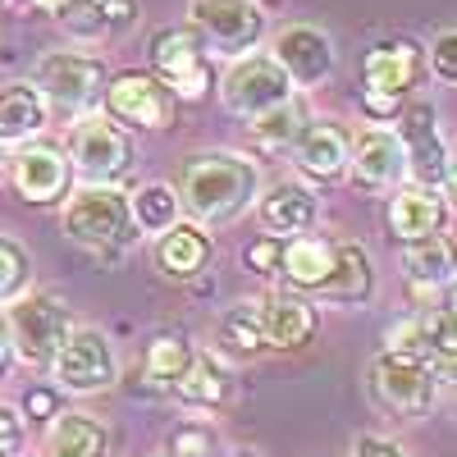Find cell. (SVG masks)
<instances>
[{"label":"cell","mask_w":457,"mask_h":457,"mask_svg":"<svg viewBox=\"0 0 457 457\" xmlns=\"http://www.w3.org/2000/svg\"><path fill=\"white\" fill-rule=\"evenodd\" d=\"M256 183H261L256 165L243 161V156H197V161L183 165L179 193H183V206L197 220L224 224V220H234L238 211L252 206Z\"/></svg>","instance_id":"6da1fadb"},{"label":"cell","mask_w":457,"mask_h":457,"mask_svg":"<svg viewBox=\"0 0 457 457\" xmlns=\"http://www.w3.org/2000/svg\"><path fill=\"white\" fill-rule=\"evenodd\" d=\"M133 211H129V197L120 187H83L73 193L69 206H64V234L83 247H96V252H110V247H124L133 238Z\"/></svg>","instance_id":"7a4b0ae2"},{"label":"cell","mask_w":457,"mask_h":457,"mask_svg":"<svg viewBox=\"0 0 457 457\" xmlns=\"http://www.w3.org/2000/svg\"><path fill=\"white\" fill-rule=\"evenodd\" d=\"M370 389L394 416H407L411 421V416H426L435 407V370L421 357L389 348L370 366Z\"/></svg>","instance_id":"3957f363"},{"label":"cell","mask_w":457,"mask_h":457,"mask_svg":"<svg viewBox=\"0 0 457 457\" xmlns=\"http://www.w3.org/2000/svg\"><path fill=\"white\" fill-rule=\"evenodd\" d=\"M187 23L220 55H252V46L265 32V14L256 0H193L187 5Z\"/></svg>","instance_id":"277c9868"},{"label":"cell","mask_w":457,"mask_h":457,"mask_svg":"<svg viewBox=\"0 0 457 457\" xmlns=\"http://www.w3.org/2000/svg\"><path fill=\"white\" fill-rule=\"evenodd\" d=\"M51 370L60 379V389H69V394H101L120 375L114 348L101 329H69L51 357Z\"/></svg>","instance_id":"5b68a950"},{"label":"cell","mask_w":457,"mask_h":457,"mask_svg":"<svg viewBox=\"0 0 457 457\" xmlns=\"http://www.w3.org/2000/svg\"><path fill=\"white\" fill-rule=\"evenodd\" d=\"M421 79V51L411 42H379L361 60V92L370 114H398V101Z\"/></svg>","instance_id":"8992f818"},{"label":"cell","mask_w":457,"mask_h":457,"mask_svg":"<svg viewBox=\"0 0 457 457\" xmlns=\"http://www.w3.org/2000/svg\"><path fill=\"white\" fill-rule=\"evenodd\" d=\"M151 69L161 73V87H174L183 101H202L211 92V69H206V46L193 28H165L151 42Z\"/></svg>","instance_id":"52a82bcc"},{"label":"cell","mask_w":457,"mask_h":457,"mask_svg":"<svg viewBox=\"0 0 457 457\" xmlns=\"http://www.w3.org/2000/svg\"><path fill=\"white\" fill-rule=\"evenodd\" d=\"M64 161L73 165V174L83 183H114L120 174H129L133 146L110 120H83L69 129V156Z\"/></svg>","instance_id":"ba28073f"},{"label":"cell","mask_w":457,"mask_h":457,"mask_svg":"<svg viewBox=\"0 0 457 457\" xmlns=\"http://www.w3.org/2000/svg\"><path fill=\"white\" fill-rule=\"evenodd\" d=\"M5 325H10V338H14V353H23L37 366H51L55 348L64 343V334L73 329L69 307L60 297H51V293H32V297L14 302V316Z\"/></svg>","instance_id":"9c48e42d"},{"label":"cell","mask_w":457,"mask_h":457,"mask_svg":"<svg viewBox=\"0 0 457 457\" xmlns=\"http://www.w3.org/2000/svg\"><path fill=\"white\" fill-rule=\"evenodd\" d=\"M228 114H243V120H256L270 105H279L284 96H293V83L284 79V69L270 55H238V64L224 73L220 87Z\"/></svg>","instance_id":"30bf717a"},{"label":"cell","mask_w":457,"mask_h":457,"mask_svg":"<svg viewBox=\"0 0 457 457\" xmlns=\"http://www.w3.org/2000/svg\"><path fill=\"white\" fill-rule=\"evenodd\" d=\"M37 87H42V101L79 114L105 92V69L92 55L60 51V55H46L37 64Z\"/></svg>","instance_id":"8fae6325"},{"label":"cell","mask_w":457,"mask_h":457,"mask_svg":"<svg viewBox=\"0 0 457 457\" xmlns=\"http://www.w3.org/2000/svg\"><path fill=\"white\" fill-rule=\"evenodd\" d=\"M389 348L421 357L435 375H453V379H457V312L444 307V312L416 316V320H407V325H394Z\"/></svg>","instance_id":"7c38bea8"},{"label":"cell","mask_w":457,"mask_h":457,"mask_svg":"<svg viewBox=\"0 0 457 457\" xmlns=\"http://www.w3.org/2000/svg\"><path fill=\"white\" fill-rule=\"evenodd\" d=\"M407 146L398 133L389 129H361L353 151H348V174L357 187H366V193H385V187L403 183L407 174Z\"/></svg>","instance_id":"4fadbf2b"},{"label":"cell","mask_w":457,"mask_h":457,"mask_svg":"<svg viewBox=\"0 0 457 457\" xmlns=\"http://www.w3.org/2000/svg\"><path fill=\"white\" fill-rule=\"evenodd\" d=\"M284 79L293 87H316L334 73V42L320 32V28H307V23H293L275 37V55H270Z\"/></svg>","instance_id":"5bb4252c"},{"label":"cell","mask_w":457,"mask_h":457,"mask_svg":"<svg viewBox=\"0 0 457 457\" xmlns=\"http://www.w3.org/2000/svg\"><path fill=\"white\" fill-rule=\"evenodd\" d=\"M10 179H14V193L32 206H51L69 193V161L64 151L46 146V142H28L14 151L10 161Z\"/></svg>","instance_id":"9a60e30c"},{"label":"cell","mask_w":457,"mask_h":457,"mask_svg":"<svg viewBox=\"0 0 457 457\" xmlns=\"http://www.w3.org/2000/svg\"><path fill=\"white\" fill-rule=\"evenodd\" d=\"M105 105H110L114 120H124L129 129H165L174 120V105L151 73H120V79L105 87Z\"/></svg>","instance_id":"2e32d148"},{"label":"cell","mask_w":457,"mask_h":457,"mask_svg":"<svg viewBox=\"0 0 457 457\" xmlns=\"http://www.w3.org/2000/svg\"><path fill=\"white\" fill-rule=\"evenodd\" d=\"M398 137L407 146V165L421 174L426 183H439V174L448 170V151H444V133H439V120L426 101H416L403 110L398 120Z\"/></svg>","instance_id":"e0dca14e"},{"label":"cell","mask_w":457,"mask_h":457,"mask_svg":"<svg viewBox=\"0 0 457 457\" xmlns=\"http://www.w3.org/2000/svg\"><path fill=\"white\" fill-rule=\"evenodd\" d=\"M448 224V206L435 187H407V193H394L389 202V234L398 243H426L439 238Z\"/></svg>","instance_id":"ac0fdd59"},{"label":"cell","mask_w":457,"mask_h":457,"mask_svg":"<svg viewBox=\"0 0 457 457\" xmlns=\"http://www.w3.org/2000/svg\"><path fill=\"white\" fill-rule=\"evenodd\" d=\"M325 302H338V307H357V302H370L375 293V270L366 261V247L361 243H338L334 247V270L329 279L316 288Z\"/></svg>","instance_id":"d6986e66"},{"label":"cell","mask_w":457,"mask_h":457,"mask_svg":"<svg viewBox=\"0 0 457 457\" xmlns=\"http://www.w3.org/2000/svg\"><path fill=\"white\" fill-rule=\"evenodd\" d=\"M348 151H353V142L338 124H307V133L293 146V161L312 179H338L348 170Z\"/></svg>","instance_id":"ffe728a7"},{"label":"cell","mask_w":457,"mask_h":457,"mask_svg":"<svg viewBox=\"0 0 457 457\" xmlns=\"http://www.w3.org/2000/svg\"><path fill=\"white\" fill-rule=\"evenodd\" d=\"M261 320H265V343L270 348H302V343H312L316 334V312H312V302L307 297H297V293H279L270 297L261 307Z\"/></svg>","instance_id":"44dd1931"},{"label":"cell","mask_w":457,"mask_h":457,"mask_svg":"<svg viewBox=\"0 0 457 457\" xmlns=\"http://www.w3.org/2000/svg\"><path fill=\"white\" fill-rule=\"evenodd\" d=\"M403 270H407L411 293H439V288L457 284V247L444 234L426 238V243H411Z\"/></svg>","instance_id":"7402d4cb"},{"label":"cell","mask_w":457,"mask_h":457,"mask_svg":"<svg viewBox=\"0 0 457 457\" xmlns=\"http://www.w3.org/2000/svg\"><path fill=\"white\" fill-rule=\"evenodd\" d=\"M307 124H312L307 101L284 96L279 105H270L265 114H256V120H252V137H256L261 151H270V156H284V151H293L297 137L307 133Z\"/></svg>","instance_id":"603a6c76"},{"label":"cell","mask_w":457,"mask_h":457,"mask_svg":"<svg viewBox=\"0 0 457 457\" xmlns=\"http://www.w3.org/2000/svg\"><path fill=\"white\" fill-rule=\"evenodd\" d=\"M206 261H211V243H206L202 228H193V224H170L165 234H161L156 265H161L170 279H193V275H202Z\"/></svg>","instance_id":"cb8c5ba5"},{"label":"cell","mask_w":457,"mask_h":457,"mask_svg":"<svg viewBox=\"0 0 457 457\" xmlns=\"http://www.w3.org/2000/svg\"><path fill=\"white\" fill-rule=\"evenodd\" d=\"M312 220H316V197L297 183H275L261 197V224L270 234H307Z\"/></svg>","instance_id":"d4e9b609"},{"label":"cell","mask_w":457,"mask_h":457,"mask_svg":"<svg viewBox=\"0 0 457 457\" xmlns=\"http://www.w3.org/2000/svg\"><path fill=\"white\" fill-rule=\"evenodd\" d=\"M42 457H105V430L83 411H60L46 430Z\"/></svg>","instance_id":"484cf974"},{"label":"cell","mask_w":457,"mask_h":457,"mask_svg":"<svg viewBox=\"0 0 457 457\" xmlns=\"http://www.w3.org/2000/svg\"><path fill=\"white\" fill-rule=\"evenodd\" d=\"M334 270V247L325 238H312V234H302L293 243H284V256H279V275H288L297 288H307L316 293Z\"/></svg>","instance_id":"4316f807"},{"label":"cell","mask_w":457,"mask_h":457,"mask_svg":"<svg viewBox=\"0 0 457 457\" xmlns=\"http://www.w3.org/2000/svg\"><path fill=\"white\" fill-rule=\"evenodd\" d=\"M46 124V101L37 87H5L0 92V142H23L32 133H42Z\"/></svg>","instance_id":"83f0119b"},{"label":"cell","mask_w":457,"mask_h":457,"mask_svg":"<svg viewBox=\"0 0 457 457\" xmlns=\"http://www.w3.org/2000/svg\"><path fill=\"white\" fill-rule=\"evenodd\" d=\"M183 403H224L228 394V375L224 366L211 357V353H193V361H187V370L170 385Z\"/></svg>","instance_id":"f1b7e54d"},{"label":"cell","mask_w":457,"mask_h":457,"mask_svg":"<svg viewBox=\"0 0 457 457\" xmlns=\"http://www.w3.org/2000/svg\"><path fill=\"white\" fill-rule=\"evenodd\" d=\"M129 211H133V224L146 228V234H165V228L179 220V193L165 183H146L129 197Z\"/></svg>","instance_id":"f546056e"},{"label":"cell","mask_w":457,"mask_h":457,"mask_svg":"<svg viewBox=\"0 0 457 457\" xmlns=\"http://www.w3.org/2000/svg\"><path fill=\"white\" fill-rule=\"evenodd\" d=\"M220 343H224L228 353H238V357H247V353L261 348V343H265V320H261L256 302H238V307L224 312V320H220Z\"/></svg>","instance_id":"4dcf8cb0"},{"label":"cell","mask_w":457,"mask_h":457,"mask_svg":"<svg viewBox=\"0 0 457 457\" xmlns=\"http://www.w3.org/2000/svg\"><path fill=\"white\" fill-rule=\"evenodd\" d=\"M187 361H193V348H187L179 334H156V338L146 343V375L161 379L165 389L187 370Z\"/></svg>","instance_id":"1f68e13d"},{"label":"cell","mask_w":457,"mask_h":457,"mask_svg":"<svg viewBox=\"0 0 457 457\" xmlns=\"http://www.w3.org/2000/svg\"><path fill=\"white\" fill-rule=\"evenodd\" d=\"M28 284V256L14 238H0V302H10Z\"/></svg>","instance_id":"d6a6232c"},{"label":"cell","mask_w":457,"mask_h":457,"mask_svg":"<svg viewBox=\"0 0 457 457\" xmlns=\"http://www.w3.org/2000/svg\"><path fill=\"white\" fill-rule=\"evenodd\" d=\"M170 457H211V430L183 426L170 435Z\"/></svg>","instance_id":"836d02e7"},{"label":"cell","mask_w":457,"mask_h":457,"mask_svg":"<svg viewBox=\"0 0 457 457\" xmlns=\"http://www.w3.org/2000/svg\"><path fill=\"white\" fill-rule=\"evenodd\" d=\"M279 256H284V243H275V238H256V243H247V270H256V275H275L279 270Z\"/></svg>","instance_id":"e575fe53"},{"label":"cell","mask_w":457,"mask_h":457,"mask_svg":"<svg viewBox=\"0 0 457 457\" xmlns=\"http://www.w3.org/2000/svg\"><path fill=\"white\" fill-rule=\"evenodd\" d=\"M430 60H435V73H439L444 83H457V28L435 37V51H430Z\"/></svg>","instance_id":"d590c367"},{"label":"cell","mask_w":457,"mask_h":457,"mask_svg":"<svg viewBox=\"0 0 457 457\" xmlns=\"http://www.w3.org/2000/svg\"><path fill=\"white\" fill-rule=\"evenodd\" d=\"M92 10H96V19L110 23V28H129V23L137 19L133 0H92Z\"/></svg>","instance_id":"8d00e7d4"},{"label":"cell","mask_w":457,"mask_h":457,"mask_svg":"<svg viewBox=\"0 0 457 457\" xmlns=\"http://www.w3.org/2000/svg\"><path fill=\"white\" fill-rule=\"evenodd\" d=\"M23 411L32 416V421H55V416H60V403H55V394H51V389H28Z\"/></svg>","instance_id":"74e56055"},{"label":"cell","mask_w":457,"mask_h":457,"mask_svg":"<svg viewBox=\"0 0 457 457\" xmlns=\"http://www.w3.org/2000/svg\"><path fill=\"white\" fill-rule=\"evenodd\" d=\"M353 457H407V453L394 439H385V435H357Z\"/></svg>","instance_id":"f35d334b"},{"label":"cell","mask_w":457,"mask_h":457,"mask_svg":"<svg viewBox=\"0 0 457 457\" xmlns=\"http://www.w3.org/2000/svg\"><path fill=\"white\" fill-rule=\"evenodd\" d=\"M19 416L14 411H0V457H19Z\"/></svg>","instance_id":"ab89813d"},{"label":"cell","mask_w":457,"mask_h":457,"mask_svg":"<svg viewBox=\"0 0 457 457\" xmlns=\"http://www.w3.org/2000/svg\"><path fill=\"white\" fill-rule=\"evenodd\" d=\"M10 361H14V338H10V325L0 320V375L10 370Z\"/></svg>","instance_id":"60d3db41"},{"label":"cell","mask_w":457,"mask_h":457,"mask_svg":"<svg viewBox=\"0 0 457 457\" xmlns=\"http://www.w3.org/2000/svg\"><path fill=\"white\" fill-rule=\"evenodd\" d=\"M28 5H37V10H51V14H60L69 0H28Z\"/></svg>","instance_id":"b9f144b4"},{"label":"cell","mask_w":457,"mask_h":457,"mask_svg":"<svg viewBox=\"0 0 457 457\" xmlns=\"http://www.w3.org/2000/svg\"><path fill=\"white\" fill-rule=\"evenodd\" d=\"M444 174H448V179H444V183H448V197H453V202H457V161H453V165H448V170H444Z\"/></svg>","instance_id":"7bdbcfd3"},{"label":"cell","mask_w":457,"mask_h":457,"mask_svg":"<svg viewBox=\"0 0 457 457\" xmlns=\"http://www.w3.org/2000/svg\"><path fill=\"white\" fill-rule=\"evenodd\" d=\"M453 312H457V288H453Z\"/></svg>","instance_id":"ee69618b"},{"label":"cell","mask_w":457,"mask_h":457,"mask_svg":"<svg viewBox=\"0 0 457 457\" xmlns=\"http://www.w3.org/2000/svg\"><path fill=\"white\" fill-rule=\"evenodd\" d=\"M0 165H5V146H0Z\"/></svg>","instance_id":"f6af8a7d"},{"label":"cell","mask_w":457,"mask_h":457,"mask_svg":"<svg viewBox=\"0 0 457 457\" xmlns=\"http://www.w3.org/2000/svg\"><path fill=\"white\" fill-rule=\"evenodd\" d=\"M234 457H247V453H234Z\"/></svg>","instance_id":"bcb514c9"}]
</instances>
